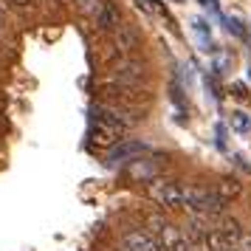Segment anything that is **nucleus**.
<instances>
[{
	"label": "nucleus",
	"mask_w": 251,
	"mask_h": 251,
	"mask_svg": "<svg viewBox=\"0 0 251 251\" xmlns=\"http://www.w3.org/2000/svg\"><path fill=\"white\" fill-rule=\"evenodd\" d=\"M215 192L220 195L223 201H234V198H240V192H243V183H240L237 178L226 175V178H220V181H217Z\"/></svg>",
	"instance_id": "obj_10"
},
{
	"label": "nucleus",
	"mask_w": 251,
	"mask_h": 251,
	"mask_svg": "<svg viewBox=\"0 0 251 251\" xmlns=\"http://www.w3.org/2000/svg\"><path fill=\"white\" fill-rule=\"evenodd\" d=\"M74 3V9L79 14H85V17H96V12H99V6H102L104 0H71Z\"/></svg>",
	"instance_id": "obj_12"
},
{
	"label": "nucleus",
	"mask_w": 251,
	"mask_h": 251,
	"mask_svg": "<svg viewBox=\"0 0 251 251\" xmlns=\"http://www.w3.org/2000/svg\"><path fill=\"white\" fill-rule=\"evenodd\" d=\"M138 43H141V37H138V31L133 28V25H119L113 31V40H110V46L104 48V59H119V57H130V51L133 48H138Z\"/></svg>",
	"instance_id": "obj_4"
},
{
	"label": "nucleus",
	"mask_w": 251,
	"mask_h": 251,
	"mask_svg": "<svg viewBox=\"0 0 251 251\" xmlns=\"http://www.w3.org/2000/svg\"><path fill=\"white\" fill-rule=\"evenodd\" d=\"M147 195L150 201H155L164 209H183L186 186L175 178H152V181H147Z\"/></svg>",
	"instance_id": "obj_3"
},
{
	"label": "nucleus",
	"mask_w": 251,
	"mask_h": 251,
	"mask_svg": "<svg viewBox=\"0 0 251 251\" xmlns=\"http://www.w3.org/2000/svg\"><path fill=\"white\" fill-rule=\"evenodd\" d=\"M234 96H237V99H246V96H249V93H246V88H243V85H234Z\"/></svg>",
	"instance_id": "obj_14"
},
{
	"label": "nucleus",
	"mask_w": 251,
	"mask_h": 251,
	"mask_svg": "<svg viewBox=\"0 0 251 251\" xmlns=\"http://www.w3.org/2000/svg\"><path fill=\"white\" fill-rule=\"evenodd\" d=\"M147 150L150 147L144 141H122V144H116V147L107 152V164L113 167V164H122V161H127V158L133 161L136 155H144Z\"/></svg>",
	"instance_id": "obj_8"
},
{
	"label": "nucleus",
	"mask_w": 251,
	"mask_h": 251,
	"mask_svg": "<svg viewBox=\"0 0 251 251\" xmlns=\"http://www.w3.org/2000/svg\"><path fill=\"white\" fill-rule=\"evenodd\" d=\"M14 6H20V9H25V6H31V0H12Z\"/></svg>",
	"instance_id": "obj_15"
},
{
	"label": "nucleus",
	"mask_w": 251,
	"mask_h": 251,
	"mask_svg": "<svg viewBox=\"0 0 251 251\" xmlns=\"http://www.w3.org/2000/svg\"><path fill=\"white\" fill-rule=\"evenodd\" d=\"M0 125H3V116H0Z\"/></svg>",
	"instance_id": "obj_19"
},
{
	"label": "nucleus",
	"mask_w": 251,
	"mask_h": 251,
	"mask_svg": "<svg viewBox=\"0 0 251 251\" xmlns=\"http://www.w3.org/2000/svg\"><path fill=\"white\" fill-rule=\"evenodd\" d=\"M127 130H130V125H127L125 119H119V113H116L113 107H93L91 110L88 138L96 147H113V144H119Z\"/></svg>",
	"instance_id": "obj_1"
},
{
	"label": "nucleus",
	"mask_w": 251,
	"mask_h": 251,
	"mask_svg": "<svg viewBox=\"0 0 251 251\" xmlns=\"http://www.w3.org/2000/svg\"><path fill=\"white\" fill-rule=\"evenodd\" d=\"M93 20H96V28H99V31H116L119 25L125 23V20H122V9L116 6L113 0H104Z\"/></svg>",
	"instance_id": "obj_7"
},
{
	"label": "nucleus",
	"mask_w": 251,
	"mask_h": 251,
	"mask_svg": "<svg viewBox=\"0 0 251 251\" xmlns=\"http://www.w3.org/2000/svg\"><path fill=\"white\" fill-rule=\"evenodd\" d=\"M249 76H251V68H249Z\"/></svg>",
	"instance_id": "obj_20"
},
{
	"label": "nucleus",
	"mask_w": 251,
	"mask_h": 251,
	"mask_svg": "<svg viewBox=\"0 0 251 251\" xmlns=\"http://www.w3.org/2000/svg\"><path fill=\"white\" fill-rule=\"evenodd\" d=\"M130 172H133L136 178H141V181H152V178L158 175V167H155L150 158H144V161H138V164H136Z\"/></svg>",
	"instance_id": "obj_11"
},
{
	"label": "nucleus",
	"mask_w": 251,
	"mask_h": 251,
	"mask_svg": "<svg viewBox=\"0 0 251 251\" xmlns=\"http://www.w3.org/2000/svg\"><path fill=\"white\" fill-rule=\"evenodd\" d=\"M155 237H158V243H161L164 251H192V243H189V237H186V231L175 228L172 223H167Z\"/></svg>",
	"instance_id": "obj_6"
},
{
	"label": "nucleus",
	"mask_w": 251,
	"mask_h": 251,
	"mask_svg": "<svg viewBox=\"0 0 251 251\" xmlns=\"http://www.w3.org/2000/svg\"><path fill=\"white\" fill-rule=\"evenodd\" d=\"M215 228L220 231V237L226 240L231 249H234L240 240H243V226H240V220H234V217H223V220H220Z\"/></svg>",
	"instance_id": "obj_9"
},
{
	"label": "nucleus",
	"mask_w": 251,
	"mask_h": 251,
	"mask_svg": "<svg viewBox=\"0 0 251 251\" xmlns=\"http://www.w3.org/2000/svg\"><path fill=\"white\" fill-rule=\"evenodd\" d=\"M226 203L215 189H206V186H186L183 195V209L192 212V215H206V217H217L226 212Z\"/></svg>",
	"instance_id": "obj_2"
},
{
	"label": "nucleus",
	"mask_w": 251,
	"mask_h": 251,
	"mask_svg": "<svg viewBox=\"0 0 251 251\" xmlns=\"http://www.w3.org/2000/svg\"><path fill=\"white\" fill-rule=\"evenodd\" d=\"M203 6H215V0H203Z\"/></svg>",
	"instance_id": "obj_16"
},
{
	"label": "nucleus",
	"mask_w": 251,
	"mask_h": 251,
	"mask_svg": "<svg viewBox=\"0 0 251 251\" xmlns=\"http://www.w3.org/2000/svg\"><path fill=\"white\" fill-rule=\"evenodd\" d=\"M54 3H59V6H62V3H71V0H54Z\"/></svg>",
	"instance_id": "obj_17"
},
{
	"label": "nucleus",
	"mask_w": 251,
	"mask_h": 251,
	"mask_svg": "<svg viewBox=\"0 0 251 251\" xmlns=\"http://www.w3.org/2000/svg\"><path fill=\"white\" fill-rule=\"evenodd\" d=\"M231 127H234L237 133H249L251 130V119L246 113H234L231 116Z\"/></svg>",
	"instance_id": "obj_13"
},
{
	"label": "nucleus",
	"mask_w": 251,
	"mask_h": 251,
	"mask_svg": "<svg viewBox=\"0 0 251 251\" xmlns=\"http://www.w3.org/2000/svg\"><path fill=\"white\" fill-rule=\"evenodd\" d=\"M122 249L125 251H164L161 243H158V237L150 234V231H141V228L125 231V234H122Z\"/></svg>",
	"instance_id": "obj_5"
},
{
	"label": "nucleus",
	"mask_w": 251,
	"mask_h": 251,
	"mask_svg": "<svg viewBox=\"0 0 251 251\" xmlns=\"http://www.w3.org/2000/svg\"><path fill=\"white\" fill-rule=\"evenodd\" d=\"M0 28H3V17H0Z\"/></svg>",
	"instance_id": "obj_18"
}]
</instances>
